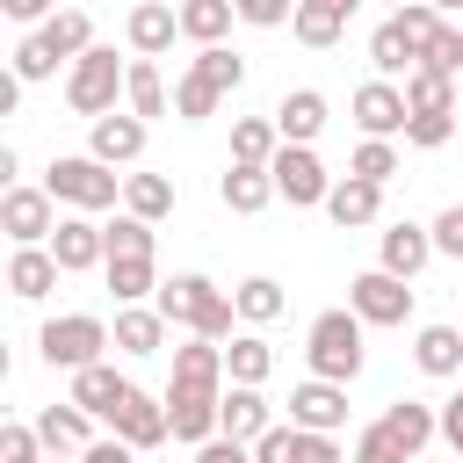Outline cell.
<instances>
[{
  "instance_id": "cell-49",
  "label": "cell",
  "mask_w": 463,
  "mask_h": 463,
  "mask_svg": "<svg viewBox=\"0 0 463 463\" xmlns=\"http://www.w3.org/2000/svg\"><path fill=\"white\" fill-rule=\"evenodd\" d=\"M80 463H137V449H130L123 434H101V441H87V449H80Z\"/></svg>"
},
{
  "instance_id": "cell-2",
  "label": "cell",
  "mask_w": 463,
  "mask_h": 463,
  "mask_svg": "<svg viewBox=\"0 0 463 463\" xmlns=\"http://www.w3.org/2000/svg\"><path fill=\"white\" fill-rule=\"evenodd\" d=\"M152 304L166 311V326H188V333H203V340H232V318H239V304H232L210 275H166Z\"/></svg>"
},
{
  "instance_id": "cell-22",
  "label": "cell",
  "mask_w": 463,
  "mask_h": 463,
  "mask_svg": "<svg viewBox=\"0 0 463 463\" xmlns=\"http://www.w3.org/2000/svg\"><path fill=\"white\" fill-rule=\"evenodd\" d=\"M72 398H80L94 420H109V412L130 398V376H123L116 362H87V369H72Z\"/></svg>"
},
{
  "instance_id": "cell-10",
  "label": "cell",
  "mask_w": 463,
  "mask_h": 463,
  "mask_svg": "<svg viewBox=\"0 0 463 463\" xmlns=\"http://www.w3.org/2000/svg\"><path fill=\"white\" fill-rule=\"evenodd\" d=\"M0 232H7L14 246H51V232H58V195H51V188H7V195H0Z\"/></svg>"
},
{
  "instance_id": "cell-55",
  "label": "cell",
  "mask_w": 463,
  "mask_h": 463,
  "mask_svg": "<svg viewBox=\"0 0 463 463\" xmlns=\"http://www.w3.org/2000/svg\"><path fill=\"white\" fill-rule=\"evenodd\" d=\"M333 7H347V14H354V0H333Z\"/></svg>"
},
{
  "instance_id": "cell-16",
  "label": "cell",
  "mask_w": 463,
  "mask_h": 463,
  "mask_svg": "<svg viewBox=\"0 0 463 463\" xmlns=\"http://www.w3.org/2000/svg\"><path fill=\"white\" fill-rule=\"evenodd\" d=\"M123 36H130L137 58H159V51L181 36V7H166V0H137L130 22H123Z\"/></svg>"
},
{
  "instance_id": "cell-56",
  "label": "cell",
  "mask_w": 463,
  "mask_h": 463,
  "mask_svg": "<svg viewBox=\"0 0 463 463\" xmlns=\"http://www.w3.org/2000/svg\"><path fill=\"white\" fill-rule=\"evenodd\" d=\"M391 7H405V0H391Z\"/></svg>"
},
{
  "instance_id": "cell-6",
  "label": "cell",
  "mask_w": 463,
  "mask_h": 463,
  "mask_svg": "<svg viewBox=\"0 0 463 463\" xmlns=\"http://www.w3.org/2000/svg\"><path fill=\"white\" fill-rule=\"evenodd\" d=\"M36 347H43L51 369H87V362H101V347H116V333L94 311H65V318H43Z\"/></svg>"
},
{
  "instance_id": "cell-43",
  "label": "cell",
  "mask_w": 463,
  "mask_h": 463,
  "mask_svg": "<svg viewBox=\"0 0 463 463\" xmlns=\"http://www.w3.org/2000/svg\"><path fill=\"white\" fill-rule=\"evenodd\" d=\"M0 463H43V434L22 427V420H7L0 427Z\"/></svg>"
},
{
  "instance_id": "cell-30",
  "label": "cell",
  "mask_w": 463,
  "mask_h": 463,
  "mask_svg": "<svg viewBox=\"0 0 463 463\" xmlns=\"http://www.w3.org/2000/svg\"><path fill=\"white\" fill-rule=\"evenodd\" d=\"M123 101H130V116H166L174 101H166V80H159V58H130V80H123Z\"/></svg>"
},
{
  "instance_id": "cell-11",
  "label": "cell",
  "mask_w": 463,
  "mask_h": 463,
  "mask_svg": "<svg viewBox=\"0 0 463 463\" xmlns=\"http://www.w3.org/2000/svg\"><path fill=\"white\" fill-rule=\"evenodd\" d=\"M109 434H123L130 449H159V441L174 434V420H166V398H152V391H137V383H130V398L109 412Z\"/></svg>"
},
{
  "instance_id": "cell-7",
  "label": "cell",
  "mask_w": 463,
  "mask_h": 463,
  "mask_svg": "<svg viewBox=\"0 0 463 463\" xmlns=\"http://www.w3.org/2000/svg\"><path fill=\"white\" fill-rule=\"evenodd\" d=\"M43 188H51L58 203H72V210H109L123 181L109 174V159H94V152H65V159H51Z\"/></svg>"
},
{
  "instance_id": "cell-42",
  "label": "cell",
  "mask_w": 463,
  "mask_h": 463,
  "mask_svg": "<svg viewBox=\"0 0 463 463\" xmlns=\"http://www.w3.org/2000/svg\"><path fill=\"white\" fill-rule=\"evenodd\" d=\"M420 65H434V72H449V80H456V72H463V29H456V22H441Z\"/></svg>"
},
{
  "instance_id": "cell-33",
  "label": "cell",
  "mask_w": 463,
  "mask_h": 463,
  "mask_svg": "<svg viewBox=\"0 0 463 463\" xmlns=\"http://www.w3.org/2000/svg\"><path fill=\"white\" fill-rule=\"evenodd\" d=\"M383 427H391V434H398V441H405V449L420 456V449H427V441L441 434V412H434V405H420V398H398V405L383 412Z\"/></svg>"
},
{
  "instance_id": "cell-54",
  "label": "cell",
  "mask_w": 463,
  "mask_h": 463,
  "mask_svg": "<svg viewBox=\"0 0 463 463\" xmlns=\"http://www.w3.org/2000/svg\"><path fill=\"white\" fill-rule=\"evenodd\" d=\"M43 463H65V456H58V449H51V456H43Z\"/></svg>"
},
{
  "instance_id": "cell-39",
  "label": "cell",
  "mask_w": 463,
  "mask_h": 463,
  "mask_svg": "<svg viewBox=\"0 0 463 463\" xmlns=\"http://www.w3.org/2000/svg\"><path fill=\"white\" fill-rule=\"evenodd\" d=\"M354 463H420V456H412V449H405V441H398V434L376 420V427H362V441H354Z\"/></svg>"
},
{
  "instance_id": "cell-29",
  "label": "cell",
  "mask_w": 463,
  "mask_h": 463,
  "mask_svg": "<svg viewBox=\"0 0 463 463\" xmlns=\"http://www.w3.org/2000/svg\"><path fill=\"white\" fill-rule=\"evenodd\" d=\"M340 29H347V7H333V0H297V14H289V36L311 51L340 43Z\"/></svg>"
},
{
  "instance_id": "cell-37",
  "label": "cell",
  "mask_w": 463,
  "mask_h": 463,
  "mask_svg": "<svg viewBox=\"0 0 463 463\" xmlns=\"http://www.w3.org/2000/svg\"><path fill=\"white\" fill-rule=\"evenodd\" d=\"M405 101H412V116L456 109V80H449V72H434V65H412V72H405Z\"/></svg>"
},
{
  "instance_id": "cell-47",
  "label": "cell",
  "mask_w": 463,
  "mask_h": 463,
  "mask_svg": "<svg viewBox=\"0 0 463 463\" xmlns=\"http://www.w3.org/2000/svg\"><path fill=\"white\" fill-rule=\"evenodd\" d=\"M195 463H253V441H232V434H210L195 449Z\"/></svg>"
},
{
  "instance_id": "cell-41",
  "label": "cell",
  "mask_w": 463,
  "mask_h": 463,
  "mask_svg": "<svg viewBox=\"0 0 463 463\" xmlns=\"http://www.w3.org/2000/svg\"><path fill=\"white\" fill-rule=\"evenodd\" d=\"M109 232V253H152V224L137 217V210H123L116 224H101Z\"/></svg>"
},
{
  "instance_id": "cell-28",
  "label": "cell",
  "mask_w": 463,
  "mask_h": 463,
  "mask_svg": "<svg viewBox=\"0 0 463 463\" xmlns=\"http://www.w3.org/2000/svg\"><path fill=\"white\" fill-rule=\"evenodd\" d=\"M412 362H420V376H463V333L456 326H420Z\"/></svg>"
},
{
  "instance_id": "cell-46",
  "label": "cell",
  "mask_w": 463,
  "mask_h": 463,
  "mask_svg": "<svg viewBox=\"0 0 463 463\" xmlns=\"http://www.w3.org/2000/svg\"><path fill=\"white\" fill-rule=\"evenodd\" d=\"M434 253H449V260H463V203H449V210L434 217Z\"/></svg>"
},
{
  "instance_id": "cell-35",
  "label": "cell",
  "mask_w": 463,
  "mask_h": 463,
  "mask_svg": "<svg viewBox=\"0 0 463 463\" xmlns=\"http://www.w3.org/2000/svg\"><path fill=\"white\" fill-rule=\"evenodd\" d=\"M224 369H232V383H268V369H275V347H268L260 333H232V347H224Z\"/></svg>"
},
{
  "instance_id": "cell-38",
  "label": "cell",
  "mask_w": 463,
  "mask_h": 463,
  "mask_svg": "<svg viewBox=\"0 0 463 463\" xmlns=\"http://www.w3.org/2000/svg\"><path fill=\"white\" fill-rule=\"evenodd\" d=\"M347 174H362V181H376V188H383V181L398 174V145H391V137H362V145H354V159H347Z\"/></svg>"
},
{
  "instance_id": "cell-21",
  "label": "cell",
  "mask_w": 463,
  "mask_h": 463,
  "mask_svg": "<svg viewBox=\"0 0 463 463\" xmlns=\"http://www.w3.org/2000/svg\"><path fill=\"white\" fill-rule=\"evenodd\" d=\"M376 210H383V188H376V181H362V174L333 181V195H326V217H333L340 232H362V224H376Z\"/></svg>"
},
{
  "instance_id": "cell-34",
  "label": "cell",
  "mask_w": 463,
  "mask_h": 463,
  "mask_svg": "<svg viewBox=\"0 0 463 463\" xmlns=\"http://www.w3.org/2000/svg\"><path fill=\"white\" fill-rule=\"evenodd\" d=\"M232 304H239V318H246V326H268V318H282V304H289V297H282V282H275V275H246V282L232 289Z\"/></svg>"
},
{
  "instance_id": "cell-52",
  "label": "cell",
  "mask_w": 463,
  "mask_h": 463,
  "mask_svg": "<svg viewBox=\"0 0 463 463\" xmlns=\"http://www.w3.org/2000/svg\"><path fill=\"white\" fill-rule=\"evenodd\" d=\"M304 463H347V456H340V449H318V456H304Z\"/></svg>"
},
{
  "instance_id": "cell-32",
  "label": "cell",
  "mask_w": 463,
  "mask_h": 463,
  "mask_svg": "<svg viewBox=\"0 0 463 463\" xmlns=\"http://www.w3.org/2000/svg\"><path fill=\"white\" fill-rule=\"evenodd\" d=\"M123 210H137L145 224L174 217V181L166 174H123Z\"/></svg>"
},
{
  "instance_id": "cell-48",
  "label": "cell",
  "mask_w": 463,
  "mask_h": 463,
  "mask_svg": "<svg viewBox=\"0 0 463 463\" xmlns=\"http://www.w3.org/2000/svg\"><path fill=\"white\" fill-rule=\"evenodd\" d=\"M289 441H297V420H289V427H268V434L253 441V463H289Z\"/></svg>"
},
{
  "instance_id": "cell-24",
  "label": "cell",
  "mask_w": 463,
  "mask_h": 463,
  "mask_svg": "<svg viewBox=\"0 0 463 463\" xmlns=\"http://www.w3.org/2000/svg\"><path fill=\"white\" fill-rule=\"evenodd\" d=\"M36 434H43V449H58V456H65V449H87V441H94V412H87L80 398L43 405V412H36Z\"/></svg>"
},
{
  "instance_id": "cell-25",
  "label": "cell",
  "mask_w": 463,
  "mask_h": 463,
  "mask_svg": "<svg viewBox=\"0 0 463 463\" xmlns=\"http://www.w3.org/2000/svg\"><path fill=\"white\" fill-rule=\"evenodd\" d=\"M275 130H282V145H311V137L326 130V94H318V87H297V94H282V109H275Z\"/></svg>"
},
{
  "instance_id": "cell-18",
  "label": "cell",
  "mask_w": 463,
  "mask_h": 463,
  "mask_svg": "<svg viewBox=\"0 0 463 463\" xmlns=\"http://www.w3.org/2000/svg\"><path fill=\"white\" fill-rule=\"evenodd\" d=\"M58 253L51 246H14V260H7V289L22 297V304H43L51 289H58Z\"/></svg>"
},
{
  "instance_id": "cell-53",
  "label": "cell",
  "mask_w": 463,
  "mask_h": 463,
  "mask_svg": "<svg viewBox=\"0 0 463 463\" xmlns=\"http://www.w3.org/2000/svg\"><path fill=\"white\" fill-rule=\"evenodd\" d=\"M434 7H441V14H463V0H434Z\"/></svg>"
},
{
  "instance_id": "cell-15",
  "label": "cell",
  "mask_w": 463,
  "mask_h": 463,
  "mask_svg": "<svg viewBox=\"0 0 463 463\" xmlns=\"http://www.w3.org/2000/svg\"><path fill=\"white\" fill-rule=\"evenodd\" d=\"M427 260H434V224H412V217H405V224H391V232L376 239V268H391V275H405V282H412Z\"/></svg>"
},
{
  "instance_id": "cell-9",
  "label": "cell",
  "mask_w": 463,
  "mask_h": 463,
  "mask_svg": "<svg viewBox=\"0 0 463 463\" xmlns=\"http://www.w3.org/2000/svg\"><path fill=\"white\" fill-rule=\"evenodd\" d=\"M347 304L362 311V326H405L412 318V282L391 275V268H362L347 282Z\"/></svg>"
},
{
  "instance_id": "cell-23",
  "label": "cell",
  "mask_w": 463,
  "mask_h": 463,
  "mask_svg": "<svg viewBox=\"0 0 463 463\" xmlns=\"http://www.w3.org/2000/svg\"><path fill=\"white\" fill-rule=\"evenodd\" d=\"M166 311L159 304H116V354H159Z\"/></svg>"
},
{
  "instance_id": "cell-45",
  "label": "cell",
  "mask_w": 463,
  "mask_h": 463,
  "mask_svg": "<svg viewBox=\"0 0 463 463\" xmlns=\"http://www.w3.org/2000/svg\"><path fill=\"white\" fill-rule=\"evenodd\" d=\"M239 7V22H253V29H282L289 14H297V0H232Z\"/></svg>"
},
{
  "instance_id": "cell-12",
  "label": "cell",
  "mask_w": 463,
  "mask_h": 463,
  "mask_svg": "<svg viewBox=\"0 0 463 463\" xmlns=\"http://www.w3.org/2000/svg\"><path fill=\"white\" fill-rule=\"evenodd\" d=\"M354 123H362V137H398V130L412 123V101H405V87H391V80H369V87H354Z\"/></svg>"
},
{
  "instance_id": "cell-5",
  "label": "cell",
  "mask_w": 463,
  "mask_h": 463,
  "mask_svg": "<svg viewBox=\"0 0 463 463\" xmlns=\"http://www.w3.org/2000/svg\"><path fill=\"white\" fill-rule=\"evenodd\" d=\"M123 80H130V65H123L109 43H94V51H80V58H72V72H65V109L94 123V116H109V109H116Z\"/></svg>"
},
{
  "instance_id": "cell-50",
  "label": "cell",
  "mask_w": 463,
  "mask_h": 463,
  "mask_svg": "<svg viewBox=\"0 0 463 463\" xmlns=\"http://www.w3.org/2000/svg\"><path fill=\"white\" fill-rule=\"evenodd\" d=\"M441 441L463 456V383H456V391H449V405H441Z\"/></svg>"
},
{
  "instance_id": "cell-17",
  "label": "cell",
  "mask_w": 463,
  "mask_h": 463,
  "mask_svg": "<svg viewBox=\"0 0 463 463\" xmlns=\"http://www.w3.org/2000/svg\"><path fill=\"white\" fill-rule=\"evenodd\" d=\"M217 195H224V210H232V217H260V210L275 203V174H268V166L232 159V166H224V181H217Z\"/></svg>"
},
{
  "instance_id": "cell-20",
  "label": "cell",
  "mask_w": 463,
  "mask_h": 463,
  "mask_svg": "<svg viewBox=\"0 0 463 463\" xmlns=\"http://www.w3.org/2000/svg\"><path fill=\"white\" fill-rule=\"evenodd\" d=\"M145 152V116H130V109H109V116H94V159H109V166H130Z\"/></svg>"
},
{
  "instance_id": "cell-1",
  "label": "cell",
  "mask_w": 463,
  "mask_h": 463,
  "mask_svg": "<svg viewBox=\"0 0 463 463\" xmlns=\"http://www.w3.org/2000/svg\"><path fill=\"white\" fill-rule=\"evenodd\" d=\"M224 347L217 340H188V347H174V376H166V420H174V441H188V449H203L210 434H217V405H224Z\"/></svg>"
},
{
  "instance_id": "cell-4",
  "label": "cell",
  "mask_w": 463,
  "mask_h": 463,
  "mask_svg": "<svg viewBox=\"0 0 463 463\" xmlns=\"http://www.w3.org/2000/svg\"><path fill=\"white\" fill-rule=\"evenodd\" d=\"M304 362H311V376L354 383L362 362H369V347H362V311H354V304H347V311H318L311 333H304Z\"/></svg>"
},
{
  "instance_id": "cell-19",
  "label": "cell",
  "mask_w": 463,
  "mask_h": 463,
  "mask_svg": "<svg viewBox=\"0 0 463 463\" xmlns=\"http://www.w3.org/2000/svg\"><path fill=\"white\" fill-rule=\"evenodd\" d=\"M275 420H268V398H260V383H232L224 391V405H217V434H232V441H260Z\"/></svg>"
},
{
  "instance_id": "cell-3",
  "label": "cell",
  "mask_w": 463,
  "mask_h": 463,
  "mask_svg": "<svg viewBox=\"0 0 463 463\" xmlns=\"http://www.w3.org/2000/svg\"><path fill=\"white\" fill-rule=\"evenodd\" d=\"M239 87H246V58L224 51V43H203L195 65L174 80V116H181V123H203V116H210L224 94H239Z\"/></svg>"
},
{
  "instance_id": "cell-40",
  "label": "cell",
  "mask_w": 463,
  "mask_h": 463,
  "mask_svg": "<svg viewBox=\"0 0 463 463\" xmlns=\"http://www.w3.org/2000/svg\"><path fill=\"white\" fill-rule=\"evenodd\" d=\"M449 137H456V109H434V116H412L405 123V145H420V152H434Z\"/></svg>"
},
{
  "instance_id": "cell-14",
  "label": "cell",
  "mask_w": 463,
  "mask_h": 463,
  "mask_svg": "<svg viewBox=\"0 0 463 463\" xmlns=\"http://www.w3.org/2000/svg\"><path fill=\"white\" fill-rule=\"evenodd\" d=\"M51 253H58V268L65 275H80V268H94V260H109V232L80 210V217H58V232H51Z\"/></svg>"
},
{
  "instance_id": "cell-27",
  "label": "cell",
  "mask_w": 463,
  "mask_h": 463,
  "mask_svg": "<svg viewBox=\"0 0 463 463\" xmlns=\"http://www.w3.org/2000/svg\"><path fill=\"white\" fill-rule=\"evenodd\" d=\"M101 268H109V297H116V304H145V297H159L152 253H109Z\"/></svg>"
},
{
  "instance_id": "cell-44",
  "label": "cell",
  "mask_w": 463,
  "mask_h": 463,
  "mask_svg": "<svg viewBox=\"0 0 463 463\" xmlns=\"http://www.w3.org/2000/svg\"><path fill=\"white\" fill-rule=\"evenodd\" d=\"M14 72H22L29 87H36V80H51V72H58L51 43H43V36H22V43H14Z\"/></svg>"
},
{
  "instance_id": "cell-36",
  "label": "cell",
  "mask_w": 463,
  "mask_h": 463,
  "mask_svg": "<svg viewBox=\"0 0 463 463\" xmlns=\"http://www.w3.org/2000/svg\"><path fill=\"white\" fill-rule=\"evenodd\" d=\"M232 22H239L232 0H181V36H195V43H224Z\"/></svg>"
},
{
  "instance_id": "cell-8",
  "label": "cell",
  "mask_w": 463,
  "mask_h": 463,
  "mask_svg": "<svg viewBox=\"0 0 463 463\" xmlns=\"http://www.w3.org/2000/svg\"><path fill=\"white\" fill-rule=\"evenodd\" d=\"M268 174H275V195H289V210H311V203L326 210V195H333V174L311 145H282L268 159Z\"/></svg>"
},
{
  "instance_id": "cell-13",
  "label": "cell",
  "mask_w": 463,
  "mask_h": 463,
  "mask_svg": "<svg viewBox=\"0 0 463 463\" xmlns=\"http://www.w3.org/2000/svg\"><path fill=\"white\" fill-rule=\"evenodd\" d=\"M289 420H297V427H311V434L347 427V383H333V376L297 383V391H289Z\"/></svg>"
},
{
  "instance_id": "cell-26",
  "label": "cell",
  "mask_w": 463,
  "mask_h": 463,
  "mask_svg": "<svg viewBox=\"0 0 463 463\" xmlns=\"http://www.w3.org/2000/svg\"><path fill=\"white\" fill-rule=\"evenodd\" d=\"M36 36L51 43V58H58V65H72L80 51H94V22H87V7H58L51 22H36Z\"/></svg>"
},
{
  "instance_id": "cell-51",
  "label": "cell",
  "mask_w": 463,
  "mask_h": 463,
  "mask_svg": "<svg viewBox=\"0 0 463 463\" xmlns=\"http://www.w3.org/2000/svg\"><path fill=\"white\" fill-rule=\"evenodd\" d=\"M0 14H7V22H51L58 0H0Z\"/></svg>"
},
{
  "instance_id": "cell-31",
  "label": "cell",
  "mask_w": 463,
  "mask_h": 463,
  "mask_svg": "<svg viewBox=\"0 0 463 463\" xmlns=\"http://www.w3.org/2000/svg\"><path fill=\"white\" fill-rule=\"evenodd\" d=\"M282 152V130H275V116H239L232 123V159H246V166H268Z\"/></svg>"
}]
</instances>
